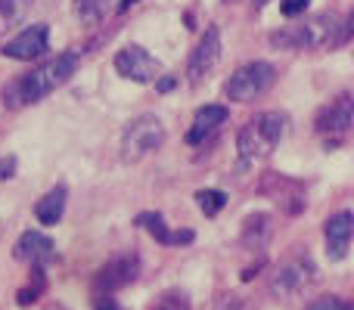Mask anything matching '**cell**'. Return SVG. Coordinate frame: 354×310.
<instances>
[{
	"label": "cell",
	"mask_w": 354,
	"mask_h": 310,
	"mask_svg": "<svg viewBox=\"0 0 354 310\" xmlns=\"http://www.w3.org/2000/svg\"><path fill=\"white\" fill-rule=\"evenodd\" d=\"M351 37V19H342L339 12H317V16L301 19L299 25L274 31L268 37L277 50H333L342 47Z\"/></svg>",
	"instance_id": "7a4b0ae2"
},
{
	"label": "cell",
	"mask_w": 354,
	"mask_h": 310,
	"mask_svg": "<svg viewBox=\"0 0 354 310\" xmlns=\"http://www.w3.org/2000/svg\"><path fill=\"white\" fill-rule=\"evenodd\" d=\"M0 230H3V224H0Z\"/></svg>",
	"instance_id": "4dcf8cb0"
},
{
	"label": "cell",
	"mask_w": 354,
	"mask_h": 310,
	"mask_svg": "<svg viewBox=\"0 0 354 310\" xmlns=\"http://www.w3.org/2000/svg\"><path fill=\"white\" fill-rule=\"evenodd\" d=\"M115 72L128 81H137V84H149L162 75V62L140 43H128L115 53Z\"/></svg>",
	"instance_id": "52a82bcc"
},
{
	"label": "cell",
	"mask_w": 354,
	"mask_h": 310,
	"mask_svg": "<svg viewBox=\"0 0 354 310\" xmlns=\"http://www.w3.org/2000/svg\"><path fill=\"white\" fill-rule=\"evenodd\" d=\"M109 12V0H75V16L84 25H97Z\"/></svg>",
	"instance_id": "d6986e66"
},
{
	"label": "cell",
	"mask_w": 354,
	"mask_h": 310,
	"mask_svg": "<svg viewBox=\"0 0 354 310\" xmlns=\"http://www.w3.org/2000/svg\"><path fill=\"white\" fill-rule=\"evenodd\" d=\"M305 310H354V304L351 301H345V298H339V295H326V298L311 301Z\"/></svg>",
	"instance_id": "7402d4cb"
},
{
	"label": "cell",
	"mask_w": 354,
	"mask_h": 310,
	"mask_svg": "<svg viewBox=\"0 0 354 310\" xmlns=\"http://www.w3.org/2000/svg\"><path fill=\"white\" fill-rule=\"evenodd\" d=\"M227 122H230V109H227V106H202L193 115V124H189V130H187V143L189 146H202V143L212 140Z\"/></svg>",
	"instance_id": "4fadbf2b"
},
{
	"label": "cell",
	"mask_w": 354,
	"mask_h": 310,
	"mask_svg": "<svg viewBox=\"0 0 354 310\" xmlns=\"http://www.w3.org/2000/svg\"><path fill=\"white\" fill-rule=\"evenodd\" d=\"M44 310H68V307H66V304H59V301H50V304L44 307Z\"/></svg>",
	"instance_id": "83f0119b"
},
{
	"label": "cell",
	"mask_w": 354,
	"mask_h": 310,
	"mask_svg": "<svg viewBox=\"0 0 354 310\" xmlns=\"http://www.w3.org/2000/svg\"><path fill=\"white\" fill-rule=\"evenodd\" d=\"M274 84H277V68L264 59H255L245 62L243 68H236L230 75V81L224 84V93L233 103H252V99L264 97Z\"/></svg>",
	"instance_id": "5b68a950"
},
{
	"label": "cell",
	"mask_w": 354,
	"mask_h": 310,
	"mask_svg": "<svg viewBox=\"0 0 354 310\" xmlns=\"http://www.w3.org/2000/svg\"><path fill=\"white\" fill-rule=\"evenodd\" d=\"M196 205H199V211L205 217H214L227 205V193H221V189H199L196 193Z\"/></svg>",
	"instance_id": "ffe728a7"
},
{
	"label": "cell",
	"mask_w": 354,
	"mask_h": 310,
	"mask_svg": "<svg viewBox=\"0 0 354 310\" xmlns=\"http://www.w3.org/2000/svg\"><path fill=\"white\" fill-rule=\"evenodd\" d=\"M137 276H140V258H137L134 251L118 255L97 273V280H93V292L97 295H112V292H118V289L137 282Z\"/></svg>",
	"instance_id": "9c48e42d"
},
{
	"label": "cell",
	"mask_w": 354,
	"mask_h": 310,
	"mask_svg": "<svg viewBox=\"0 0 354 310\" xmlns=\"http://www.w3.org/2000/svg\"><path fill=\"white\" fill-rule=\"evenodd\" d=\"M270 236H274V217H270V214L255 211V214H249V217L243 220V233H239L243 249L261 251L264 245L270 242Z\"/></svg>",
	"instance_id": "2e32d148"
},
{
	"label": "cell",
	"mask_w": 354,
	"mask_h": 310,
	"mask_svg": "<svg viewBox=\"0 0 354 310\" xmlns=\"http://www.w3.org/2000/svg\"><path fill=\"white\" fill-rule=\"evenodd\" d=\"M149 310H193V304H189L187 292H180V289H168V292H162L159 298H156V304Z\"/></svg>",
	"instance_id": "44dd1931"
},
{
	"label": "cell",
	"mask_w": 354,
	"mask_h": 310,
	"mask_svg": "<svg viewBox=\"0 0 354 310\" xmlns=\"http://www.w3.org/2000/svg\"><path fill=\"white\" fill-rule=\"evenodd\" d=\"M12 255H16V261L28 264L31 270H47L56 258V245H53V239L44 236L41 230H25L22 236H19Z\"/></svg>",
	"instance_id": "7c38bea8"
},
{
	"label": "cell",
	"mask_w": 354,
	"mask_h": 310,
	"mask_svg": "<svg viewBox=\"0 0 354 310\" xmlns=\"http://www.w3.org/2000/svg\"><path fill=\"white\" fill-rule=\"evenodd\" d=\"M93 310H118V304L112 295H97V298H93Z\"/></svg>",
	"instance_id": "484cf974"
},
{
	"label": "cell",
	"mask_w": 354,
	"mask_h": 310,
	"mask_svg": "<svg viewBox=\"0 0 354 310\" xmlns=\"http://www.w3.org/2000/svg\"><path fill=\"white\" fill-rule=\"evenodd\" d=\"M289 130V118L283 112L270 109V112H258L255 118L239 128L236 134V153H239V162L243 164H255L261 158H268L277 146L283 143Z\"/></svg>",
	"instance_id": "3957f363"
},
{
	"label": "cell",
	"mask_w": 354,
	"mask_h": 310,
	"mask_svg": "<svg viewBox=\"0 0 354 310\" xmlns=\"http://www.w3.org/2000/svg\"><path fill=\"white\" fill-rule=\"evenodd\" d=\"M66 202H68V189L66 186H53L44 199H37L35 205V217L41 220L44 226H56L66 214Z\"/></svg>",
	"instance_id": "e0dca14e"
},
{
	"label": "cell",
	"mask_w": 354,
	"mask_h": 310,
	"mask_svg": "<svg viewBox=\"0 0 354 310\" xmlns=\"http://www.w3.org/2000/svg\"><path fill=\"white\" fill-rule=\"evenodd\" d=\"M31 10H35V0H0V35L25 22Z\"/></svg>",
	"instance_id": "ac0fdd59"
},
{
	"label": "cell",
	"mask_w": 354,
	"mask_h": 310,
	"mask_svg": "<svg viewBox=\"0 0 354 310\" xmlns=\"http://www.w3.org/2000/svg\"><path fill=\"white\" fill-rule=\"evenodd\" d=\"M214 310H255L252 307V301L245 298V295H221L218 304H214Z\"/></svg>",
	"instance_id": "603a6c76"
},
{
	"label": "cell",
	"mask_w": 354,
	"mask_h": 310,
	"mask_svg": "<svg viewBox=\"0 0 354 310\" xmlns=\"http://www.w3.org/2000/svg\"><path fill=\"white\" fill-rule=\"evenodd\" d=\"M218 59H221V28L218 25H208L205 35L199 37V43L193 47V53L187 59V81L193 87L202 84L212 75V68L218 66Z\"/></svg>",
	"instance_id": "ba28073f"
},
{
	"label": "cell",
	"mask_w": 354,
	"mask_h": 310,
	"mask_svg": "<svg viewBox=\"0 0 354 310\" xmlns=\"http://www.w3.org/2000/svg\"><path fill=\"white\" fill-rule=\"evenodd\" d=\"M47 41H50V25L35 22V25L19 31L16 37H10L0 53L10 56V59H19V62H31V59H41V56L47 53Z\"/></svg>",
	"instance_id": "30bf717a"
},
{
	"label": "cell",
	"mask_w": 354,
	"mask_h": 310,
	"mask_svg": "<svg viewBox=\"0 0 354 310\" xmlns=\"http://www.w3.org/2000/svg\"><path fill=\"white\" fill-rule=\"evenodd\" d=\"M351 233H354V217L351 211H339L336 217L326 220L324 239H326V258L330 261H342L351 249Z\"/></svg>",
	"instance_id": "5bb4252c"
},
{
	"label": "cell",
	"mask_w": 354,
	"mask_h": 310,
	"mask_svg": "<svg viewBox=\"0 0 354 310\" xmlns=\"http://www.w3.org/2000/svg\"><path fill=\"white\" fill-rule=\"evenodd\" d=\"M317 282V264L308 255V249H295L277 264V270L268 280V292L274 295L277 301H292L299 298L301 292Z\"/></svg>",
	"instance_id": "277c9868"
},
{
	"label": "cell",
	"mask_w": 354,
	"mask_h": 310,
	"mask_svg": "<svg viewBox=\"0 0 354 310\" xmlns=\"http://www.w3.org/2000/svg\"><path fill=\"white\" fill-rule=\"evenodd\" d=\"M78 66H81V59H78V53H56L53 59H47V62H41L37 68H31V72H25V75H19V78H12L10 84L3 87V106L6 109H25V106H35V103H41L44 97H50V93L56 90V87H62L68 78H72L75 72H78Z\"/></svg>",
	"instance_id": "6da1fadb"
},
{
	"label": "cell",
	"mask_w": 354,
	"mask_h": 310,
	"mask_svg": "<svg viewBox=\"0 0 354 310\" xmlns=\"http://www.w3.org/2000/svg\"><path fill=\"white\" fill-rule=\"evenodd\" d=\"M224 3H236V0H224Z\"/></svg>",
	"instance_id": "f546056e"
},
{
	"label": "cell",
	"mask_w": 354,
	"mask_h": 310,
	"mask_svg": "<svg viewBox=\"0 0 354 310\" xmlns=\"http://www.w3.org/2000/svg\"><path fill=\"white\" fill-rule=\"evenodd\" d=\"M354 122V99L351 93H342V97H336L333 103H326L324 109L317 112V118H314V128H317V134L324 137H345L348 134Z\"/></svg>",
	"instance_id": "8fae6325"
},
{
	"label": "cell",
	"mask_w": 354,
	"mask_h": 310,
	"mask_svg": "<svg viewBox=\"0 0 354 310\" xmlns=\"http://www.w3.org/2000/svg\"><path fill=\"white\" fill-rule=\"evenodd\" d=\"M174 84H177V78H171V75H159V78H156V90L159 93H168Z\"/></svg>",
	"instance_id": "4316f807"
},
{
	"label": "cell",
	"mask_w": 354,
	"mask_h": 310,
	"mask_svg": "<svg viewBox=\"0 0 354 310\" xmlns=\"http://www.w3.org/2000/svg\"><path fill=\"white\" fill-rule=\"evenodd\" d=\"M131 3H137V0H122V10H128Z\"/></svg>",
	"instance_id": "f1b7e54d"
},
{
	"label": "cell",
	"mask_w": 354,
	"mask_h": 310,
	"mask_svg": "<svg viewBox=\"0 0 354 310\" xmlns=\"http://www.w3.org/2000/svg\"><path fill=\"white\" fill-rule=\"evenodd\" d=\"M308 3H311V0H280V12L286 19H299V16H305Z\"/></svg>",
	"instance_id": "cb8c5ba5"
},
{
	"label": "cell",
	"mask_w": 354,
	"mask_h": 310,
	"mask_svg": "<svg viewBox=\"0 0 354 310\" xmlns=\"http://www.w3.org/2000/svg\"><path fill=\"white\" fill-rule=\"evenodd\" d=\"M165 143V124L156 115H137L122 130V158L124 162H140L149 153L162 149Z\"/></svg>",
	"instance_id": "8992f818"
},
{
	"label": "cell",
	"mask_w": 354,
	"mask_h": 310,
	"mask_svg": "<svg viewBox=\"0 0 354 310\" xmlns=\"http://www.w3.org/2000/svg\"><path fill=\"white\" fill-rule=\"evenodd\" d=\"M137 226H143V230H147L159 245H189L196 239L193 230H168L165 217H162L159 211L137 214Z\"/></svg>",
	"instance_id": "9a60e30c"
},
{
	"label": "cell",
	"mask_w": 354,
	"mask_h": 310,
	"mask_svg": "<svg viewBox=\"0 0 354 310\" xmlns=\"http://www.w3.org/2000/svg\"><path fill=\"white\" fill-rule=\"evenodd\" d=\"M16 168H19L16 155H3L0 158V180H12V177H16Z\"/></svg>",
	"instance_id": "d4e9b609"
}]
</instances>
